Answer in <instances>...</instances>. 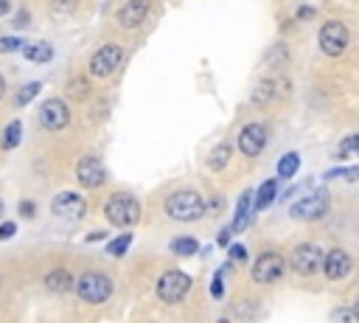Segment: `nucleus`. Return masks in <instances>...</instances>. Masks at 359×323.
Masks as SVG:
<instances>
[{
    "mask_svg": "<svg viewBox=\"0 0 359 323\" xmlns=\"http://www.w3.org/2000/svg\"><path fill=\"white\" fill-rule=\"evenodd\" d=\"M165 213L171 219H177V222H194V219H199L205 213V199L196 191H188V188L185 191H174L165 199Z\"/></svg>",
    "mask_w": 359,
    "mask_h": 323,
    "instance_id": "obj_1",
    "label": "nucleus"
},
{
    "mask_svg": "<svg viewBox=\"0 0 359 323\" xmlns=\"http://www.w3.org/2000/svg\"><path fill=\"white\" fill-rule=\"evenodd\" d=\"M104 216H107L112 225H118V228H129V225L137 222L140 205H137V199H135L132 194L118 191V194H112V197L104 202Z\"/></svg>",
    "mask_w": 359,
    "mask_h": 323,
    "instance_id": "obj_2",
    "label": "nucleus"
},
{
    "mask_svg": "<svg viewBox=\"0 0 359 323\" xmlns=\"http://www.w3.org/2000/svg\"><path fill=\"white\" fill-rule=\"evenodd\" d=\"M76 295L84 303H104L112 295V278L107 272H84L76 281Z\"/></svg>",
    "mask_w": 359,
    "mask_h": 323,
    "instance_id": "obj_3",
    "label": "nucleus"
},
{
    "mask_svg": "<svg viewBox=\"0 0 359 323\" xmlns=\"http://www.w3.org/2000/svg\"><path fill=\"white\" fill-rule=\"evenodd\" d=\"M348 39H351L348 25L339 22V20H328V22H323V28H320V34H317L320 51H323L325 56H342L345 48H348Z\"/></svg>",
    "mask_w": 359,
    "mask_h": 323,
    "instance_id": "obj_4",
    "label": "nucleus"
},
{
    "mask_svg": "<svg viewBox=\"0 0 359 323\" xmlns=\"http://www.w3.org/2000/svg\"><path fill=\"white\" fill-rule=\"evenodd\" d=\"M283 270H286L283 256L278 250H264L255 258V264H252V281L261 284V286H269V284H275V281L283 278Z\"/></svg>",
    "mask_w": 359,
    "mask_h": 323,
    "instance_id": "obj_5",
    "label": "nucleus"
},
{
    "mask_svg": "<svg viewBox=\"0 0 359 323\" xmlns=\"http://www.w3.org/2000/svg\"><path fill=\"white\" fill-rule=\"evenodd\" d=\"M191 289V275L182 270H168L157 278V298L163 303H180Z\"/></svg>",
    "mask_w": 359,
    "mask_h": 323,
    "instance_id": "obj_6",
    "label": "nucleus"
},
{
    "mask_svg": "<svg viewBox=\"0 0 359 323\" xmlns=\"http://www.w3.org/2000/svg\"><path fill=\"white\" fill-rule=\"evenodd\" d=\"M323 256H325V253H323L317 244L303 242V244H297V247L292 250L289 267H292L297 275H317V272L323 270Z\"/></svg>",
    "mask_w": 359,
    "mask_h": 323,
    "instance_id": "obj_7",
    "label": "nucleus"
},
{
    "mask_svg": "<svg viewBox=\"0 0 359 323\" xmlns=\"http://www.w3.org/2000/svg\"><path fill=\"white\" fill-rule=\"evenodd\" d=\"M121 62H123V48L115 45V42H107V45H101V48L93 53V59H90V73H93L95 79H109V76L118 70Z\"/></svg>",
    "mask_w": 359,
    "mask_h": 323,
    "instance_id": "obj_8",
    "label": "nucleus"
},
{
    "mask_svg": "<svg viewBox=\"0 0 359 323\" xmlns=\"http://www.w3.org/2000/svg\"><path fill=\"white\" fill-rule=\"evenodd\" d=\"M325 211H328V191H325V188L311 191L309 197L297 199V202L289 208V213H292L294 219H303V222L320 219V216H325Z\"/></svg>",
    "mask_w": 359,
    "mask_h": 323,
    "instance_id": "obj_9",
    "label": "nucleus"
},
{
    "mask_svg": "<svg viewBox=\"0 0 359 323\" xmlns=\"http://www.w3.org/2000/svg\"><path fill=\"white\" fill-rule=\"evenodd\" d=\"M289 90H292V84H289L286 76H264V79L255 84V90H252V104H255V107H264V104H269V101L286 98Z\"/></svg>",
    "mask_w": 359,
    "mask_h": 323,
    "instance_id": "obj_10",
    "label": "nucleus"
},
{
    "mask_svg": "<svg viewBox=\"0 0 359 323\" xmlns=\"http://www.w3.org/2000/svg\"><path fill=\"white\" fill-rule=\"evenodd\" d=\"M50 211H53V216H59V219L79 222V219L84 216V211H87V202H84L79 194H73V191H62V194L53 197Z\"/></svg>",
    "mask_w": 359,
    "mask_h": 323,
    "instance_id": "obj_11",
    "label": "nucleus"
},
{
    "mask_svg": "<svg viewBox=\"0 0 359 323\" xmlns=\"http://www.w3.org/2000/svg\"><path fill=\"white\" fill-rule=\"evenodd\" d=\"M39 124L50 132H59L70 124V110L62 98H48L42 107H39Z\"/></svg>",
    "mask_w": 359,
    "mask_h": 323,
    "instance_id": "obj_12",
    "label": "nucleus"
},
{
    "mask_svg": "<svg viewBox=\"0 0 359 323\" xmlns=\"http://www.w3.org/2000/svg\"><path fill=\"white\" fill-rule=\"evenodd\" d=\"M266 140H269V135H266V126L264 124H247L238 132V149L247 157H258L266 149Z\"/></svg>",
    "mask_w": 359,
    "mask_h": 323,
    "instance_id": "obj_13",
    "label": "nucleus"
},
{
    "mask_svg": "<svg viewBox=\"0 0 359 323\" xmlns=\"http://www.w3.org/2000/svg\"><path fill=\"white\" fill-rule=\"evenodd\" d=\"M351 270H353V261L342 247H334L323 256V272L328 281H342V278H348Z\"/></svg>",
    "mask_w": 359,
    "mask_h": 323,
    "instance_id": "obj_14",
    "label": "nucleus"
},
{
    "mask_svg": "<svg viewBox=\"0 0 359 323\" xmlns=\"http://www.w3.org/2000/svg\"><path fill=\"white\" fill-rule=\"evenodd\" d=\"M104 166L95 160V157H81L79 166H76V180L84 185V188H98L104 183Z\"/></svg>",
    "mask_w": 359,
    "mask_h": 323,
    "instance_id": "obj_15",
    "label": "nucleus"
},
{
    "mask_svg": "<svg viewBox=\"0 0 359 323\" xmlns=\"http://www.w3.org/2000/svg\"><path fill=\"white\" fill-rule=\"evenodd\" d=\"M149 8H151V0H126L123 8L118 11V22L123 28H135V25H140L146 20Z\"/></svg>",
    "mask_w": 359,
    "mask_h": 323,
    "instance_id": "obj_16",
    "label": "nucleus"
},
{
    "mask_svg": "<svg viewBox=\"0 0 359 323\" xmlns=\"http://www.w3.org/2000/svg\"><path fill=\"white\" fill-rule=\"evenodd\" d=\"M45 286H48L50 292L62 295V292H67V289L73 286V275H70L67 270H50V272L45 275Z\"/></svg>",
    "mask_w": 359,
    "mask_h": 323,
    "instance_id": "obj_17",
    "label": "nucleus"
},
{
    "mask_svg": "<svg viewBox=\"0 0 359 323\" xmlns=\"http://www.w3.org/2000/svg\"><path fill=\"white\" fill-rule=\"evenodd\" d=\"M275 197H278V180H266V183H261V188H258V194H255V211L269 208Z\"/></svg>",
    "mask_w": 359,
    "mask_h": 323,
    "instance_id": "obj_18",
    "label": "nucleus"
},
{
    "mask_svg": "<svg viewBox=\"0 0 359 323\" xmlns=\"http://www.w3.org/2000/svg\"><path fill=\"white\" fill-rule=\"evenodd\" d=\"M230 152H233V146L224 140V143H216L213 146V152H210V157H208V166L213 169V171H222L224 166H227V160H230Z\"/></svg>",
    "mask_w": 359,
    "mask_h": 323,
    "instance_id": "obj_19",
    "label": "nucleus"
},
{
    "mask_svg": "<svg viewBox=\"0 0 359 323\" xmlns=\"http://www.w3.org/2000/svg\"><path fill=\"white\" fill-rule=\"evenodd\" d=\"M297 166H300V154H297V152H286V154L278 160V174H280V177H292V174L297 171Z\"/></svg>",
    "mask_w": 359,
    "mask_h": 323,
    "instance_id": "obj_20",
    "label": "nucleus"
},
{
    "mask_svg": "<svg viewBox=\"0 0 359 323\" xmlns=\"http://www.w3.org/2000/svg\"><path fill=\"white\" fill-rule=\"evenodd\" d=\"M22 51H25V56H28L31 62H48V59H50V45H45V42L22 45Z\"/></svg>",
    "mask_w": 359,
    "mask_h": 323,
    "instance_id": "obj_21",
    "label": "nucleus"
},
{
    "mask_svg": "<svg viewBox=\"0 0 359 323\" xmlns=\"http://www.w3.org/2000/svg\"><path fill=\"white\" fill-rule=\"evenodd\" d=\"M250 202H252L250 191H247V194H241L238 208H236V219H233V230H241V228H244V222H247V216H250Z\"/></svg>",
    "mask_w": 359,
    "mask_h": 323,
    "instance_id": "obj_22",
    "label": "nucleus"
},
{
    "mask_svg": "<svg viewBox=\"0 0 359 323\" xmlns=\"http://www.w3.org/2000/svg\"><path fill=\"white\" fill-rule=\"evenodd\" d=\"M20 135H22L20 121H11V124L6 126V132H3V149H14V146L20 143Z\"/></svg>",
    "mask_w": 359,
    "mask_h": 323,
    "instance_id": "obj_23",
    "label": "nucleus"
},
{
    "mask_svg": "<svg viewBox=\"0 0 359 323\" xmlns=\"http://www.w3.org/2000/svg\"><path fill=\"white\" fill-rule=\"evenodd\" d=\"M171 250L177 253V256H194L196 250H199V244H196V239H174L171 242Z\"/></svg>",
    "mask_w": 359,
    "mask_h": 323,
    "instance_id": "obj_24",
    "label": "nucleus"
},
{
    "mask_svg": "<svg viewBox=\"0 0 359 323\" xmlns=\"http://www.w3.org/2000/svg\"><path fill=\"white\" fill-rule=\"evenodd\" d=\"M129 242H132V233H123V236H118L115 242H109V244H107L109 256H123L126 247H129Z\"/></svg>",
    "mask_w": 359,
    "mask_h": 323,
    "instance_id": "obj_25",
    "label": "nucleus"
},
{
    "mask_svg": "<svg viewBox=\"0 0 359 323\" xmlns=\"http://www.w3.org/2000/svg\"><path fill=\"white\" fill-rule=\"evenodd\" d=\"M39 90H42V87H39V81H31V84L20 87V93H17V104H28Z\"/></svg>",
    "mask_w": 359,
    "mask_h": 323,
    "instance_id": "obj_26",
    "label": "nucleus"
},
{
    "mask_svg": "<svg viewBox=\"0 0 359 323\" xmlns=\"http://www.w3.org/2000/svg\"><path fill=\"white\" fill-rule=\"evenodd\" d=\"M348 152H359V132H356V135H348V138L339 143V152H337V154L345 157Z\"/></svg>",
    "mask_w": 359,
    "mask_h": 323,
    "instance_id": "obj_27",
    "label": "nucleus"
},
{
    "mask_svg": "<svg viewBox=\"0 0 359 323\" xmlns=\"http://www.w3.org/2000/svg\"><path fill=\"white\" fill-rule=\"evenodd\" d=\"M280 62H286V45H275L266 56V65H280Z\"/></svg>",
    "mask_w": 359,
    "mask_h": 323,
    "instance_id": "obj_28",
    "label": "nucleus"
},
{
    "mask_svg": "<svg viewBox=\"0 0 359 323\" xmlns=\"http://www.w3.org/2000/svg\"><path fill=\"white\" fill-rule=\"evenodd\" d=\"M331 320H348V323H353V320H359V315H356V309H334L331 312Z\"/></svg>",
    "mask_w": 359,
    "mask_h": 323,
    "instance_id": "obj_29",
    "label": "nucleus"
},
{
    "mask_svg": "<svg viewBox=\"0 0 359 323\" xmlns=\"http://www.w3.org/2000/svg\"><path fill=\"white\" fill-rule=\"evenodd\" d=\"M222 292H224V286H222V270L213 275V281H210V295L213 298H222Z\"/></svg>",
    "mask_w": 359,
    "mask_h": 323,
    "instance_id": "obj_30",
    "label": "nucleus"
},
{
    "mask_svg": "<svg viewBox=\"0 0 359 323\" xmlns=\"http://www.w3.org/2000/svg\"><path fill=\"white\" fill-rule=\"evenodd\" d=\"M25 42L22 39H17V37H6V39H0V51H14V48H22Z\"/></svg>",
    "mask_w": 359,
    "mask_h": 323,
    "instance_id": "obj_31",
    "label": "nucleus"
},
{
    "mask_svg": "<svg viewBox=\"0 0 359 323\" xmlns=\"http://www.w3.org/2000/svg\"><path fill=\"white\" fill-rule=\"evenodd\" d=\"M230 258H233V261H244V258H247V247H244V244H233V247H230Z\"/></svg>",
    "mask_w": 359,
    "mask_h": 323,
    "instance_id": "obj_32",
    "label": "nucleus"
},
{
    "mask_svg": "<svg viewBox=\"0 0 359 323\" xmlns=\"http://www.w3.org/2000/svg\"><path fill=\"white\" fill-rule=\"evenodd\" d=\"M14 230H17V225H14V222H3V225H0V239H11V236H14Z\"/></svg>",
    "mask_w": 359,
    "mask_h": 323,
    "instance_id": "obj_33",
    "label": "nucleus"
},
{
    "mask_svg": "<svg viewBox=\"0 0 359 323\" xmlns=\"http://www.w3.org/2000/svg\"><path fill=\"white\" fill-rule=\"evenodd\" d=\"M53 8H59V11H73V8H76V0H53Z\"/></svg>",
    "mask_w": 359,
    "mask_h": 323,
    "instance_id": "obj_34",
    "label": "nucleus"
},
{
    "mask_svg": "<svg viewBox=\"0 0 359 323\" xmlns=\"http://www.w3.org/2000/svg\"><path fill=\"white\" fill-rule=\"evenodd\" d=\"M87 90H90V87H87L81 79H76V81H73V93H76L79 98H84V95H87Z\"/></svg>",
    "mask_w": 359,
    "mask_h": 323,
    "instance_id": "obj_35",
    "label": "nucleus"
},
{
    "mask_svg": "<svg viewBox=\"0 0 359 323\" xmlns=\"http://www.w3.org/2000/svg\"><path fill=\"white\" fill-rule=\"evenodd\" d=\"M230 233H233V228H222V230H219V239H216V242H219L222 247H224V244H230Z\"/></svg>",
    "mask_w": 359,
    "mask_h": 323,
    "instance_id": "obj_36",
    "label": "nucleus"
},
{
    "mask_svg": "<svg viewBox=\"0 0 359 323\" xmlns=\"http://www.w3.org/2000/svg\"><path fill=\"white\" fill-rule=\"evenodd\" d=\"M342 177H345V180H351V183H353V180H359V166H351V169H342Z\"/></svg>",
    "mask_w": 359,
    "mask_h": 323,
    "instance_id": "obj_37",
    "label": "nucleus"
},
{
    "mask_svg": "<svg viewBox=\"0 0 359 323\" xmlns=\"http://www.w3.org/2000/svg\"><path fill=\"white\" fill-rule=\"evenodd\" d=\"M311 14H314V8H311V6H300V11H297V17H300V20H309Z\"/></svg>",
    "mask_w": 359,
    "mask_h": 323,
    "instance_id": "obj_38",
    "label": "nucleus"
},
{
    "mask_svg": "<svg viewBox=\"0 0 359 323\" xmlns=\"http://www.w3.org/2000/svg\"><path fill=\"white\" fill-rule=\"evenodd\" d=\"M20 213H25V216H34V205H31V202H20Z\"/></svg>",
    "mask_w": 359,
    "mask_h": 323,
    "instance_id": "obj_39",
    "label": "nucleus"
},
{
    "mask_svg": "<svg viewBox=\"0 0 359 323\" xmlns=\"http://www.w3.org/2000/svg\"><path fill=\"white\" fill-rule=\"evenodd\" d=\"M8 14V0H0V17Z\"/></svg>",
    "mask_w": 359,
    "mask_h": 323,
    "instance_id": "obj_40",
    "label": "nucleus"
},
{
    "mask_svg": "<svg viewBox=\"0 0 359 323\" xmlns=\"http://www.w3.org/2000/svg\"><path fill=\"white\" fill-rule=\"evenodd\" d=\"M3 93H6V79H3V73H0V98H3Z\"/></svg>",
    "mask_w": 359,
    "mask_h": 323,
    "instance_id": "obj_41",
    "label": "nucleus"
},
{
    "mask_svg": "<svg viewBox=\"0 0 359 323\" xmlns=\"http://www.w3.org/2000/svg\"><path fill=\"white\" fill-rule=\"evenodd\" d=\"M353 309H356V315H359V301H356V306H353Z\"/></svg>",
    "mask_w": 359,
    "mask_h": 323,
    "instance_id": "obj_42",
    "label": "nucleus"
}]
</instances>
